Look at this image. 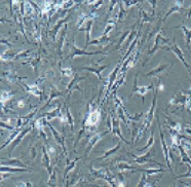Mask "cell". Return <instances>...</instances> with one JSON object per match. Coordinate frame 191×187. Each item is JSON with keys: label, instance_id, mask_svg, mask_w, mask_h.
Instances as JSON below:
<instances>
[{"label": "cell", "instance_id": "6da1fadb", "mask_svg": "<svg viewBox=\"0 0 191 187\" xmlns=\"http://www.w3.org/2000/svg\"><path fill=\"white\" fill-rule=\"evenodd\" d=\"M174 40H175V42H174V46H172V47H165V46H162L161 48H165V50H172L174 54L176 55L177 56V58L179 59V60L182 62L183 63V65L185 66V68L187 69V70H188V72H189V74L191 75V68L189 67V65L187 64V62H186V60H185V57H184V54H183V51H182V50H181V48L179 47V46L178 44H177V41H176V38H174Z\"/></svg>", "mask_w": 191, "mask_h": 187}, {"label": "cell", "instance_id": "7a4b0ae2", "mask_svg": "<svg viewBox=\"0 0 191 187\" xmlns=\"http://www.w3.org/2000/svg\"><path fill=\"white\" fill-rule=\"evenodd\" d=\"M157 122H158V127H159V134H160V142H161L162 151H163V154H165V161H166V167H168L170 169V171L172 172L173 168H172V165H170V151H169L168 146H166V144H165V137H163V132L161 130V127H160L158 116H157Z\"/></svg>", "mask_w": 191, "mask_h": 187}, {"label": "cell", "instance_id": "3957f363", "mask_svg": "<svg viewBox=\"0 0 191 187\" xmlns=\"http://www.w3.org/2000/svg\"><path fill=\"white\" fill-rule=\"evenodd\" d=\"M153 89V84H151L148 86H138V74H137V75H136V77H135V81H134V86H133L132 95L134 93L139 94V95L142 97V104H144V97L146 95V93H147L149 89ZM132 95L129 96V98L132 97Z\"/></svg>", "mask_w": 191, "mask_h": 187}, {"label": "cell", "instance_id": "277c9868", "mask_svg": "<svg viewBox=\"0 0 191 187\" xmlns=\"http://www.w3.org/2000/svg\"><path fill=\"white\" fill-rule=\"evenodd\" d=\"M93 56V55H107V53H103V51H91L88 53L85 50H81V48H78L72 44L71 46V54H70V59H74L75 57L78 56Z\"/></svg>", "mask_w": 191, "mask_h": 187}, {"label": "cell", "instance_id": "5b68a950", "mask_svg": "<svg viewBox=\"0 0 191 187\" xmlns=\"http://www.w3.org/2000/svg\"><path fill=\"white\" fill-rule=\"evenodd\" d=\"M183 1H174L172 3V5L170 6L169 8V12L165 13V16L163 17V19L161 22H165V21L169 18V17L172 15L174 12H180V13H183L184 12H186L187 8H184L183 7Z\"/></svg>", "mask_w": 191, "mask_h": 187}, {"label": "cell", "instance_id": "8992f818", "mask_svg": "<svg viewBox=\"0 0 191 187\" xmlns=\"http://www.w3.org/2000/svg\"><path fill=\"white\" fill-rule=\"evenodd\" d=\"M119 72V67H116L113 70V72H112V73L109 75V77H108V79H109V84H108V86H107V89H106V95H105V98H104V101L103 102H105L106 101V99H107V97H108V95L109 94H110V92H111V89H112V86L114 85V82H115V80H116V77H117V73Z\"/></svg>", "mask_w": 191, "mask_h": 187}, {"label": "cell", "instance_id": "52a82bcc", "mask_svg": "<svg viewBox=\"0 0 191 187\" xmlns=\"http://www.w3.org/2000/svg\"><path fill=\"white\" fill-rule=\"evenodd\" d=\"M111 119H112V129H111V131L113 132V134L115 135V136H117L119 139H121V141H123V142H125V143L127 144H128L129 142L128 141H127L124 139L123 137H122V135H121V133H120V127H119V122L118 120H116L114 118V116H113V114L111 113Z\"/></svg>", "mask_w": 191, "mask_h": 187}, {"label": "cell", "instance_id": "ba28073f", "mask_svg": "<svg viewBox=\"0 0 191 187\" xmlns=\"http://www.w3.org/2000/svg\"><path fill=\"white\" fill-rule=\"evenodd\" d=\"M187 99H188V96L183 95L182 93H178L169 102V105H186Z\"/></svg>", "mask_w": 191, "mask_h": 187}, {"label": "cell", "instance_id": "9c48e42d", "mask_svg": "<svg viewBox=\"0 0 191 187\" xmlns=\"http://www.w3.org/2000/svg\"><path fill=\"white\" fill-rule=\"evenodd\" d=\"M160 41H162V42H165V43H169V42H170V41H169V38L162 37L161 33L158 32V34H157V35H156V37H155L154 46H153L152 50L148 53V56H153V55H154V54L156 53V50H158V47H159Z\"/></svg>", "mask_w": 191, "mask_h": 187}, {"label": "cell", "instance_id": "30bf717a", "mask_svg": "<svg viewBox=\"0 0 191 187\" xmlns=\"http://www.w3.org/2000/svg\"><path fill=\"white\" fill-rule=\"evenodd\" d=\"M176 28H180L181 30L183 31V34L185 36V43H186V47L187 50H191V46H190V43H191V30L187 28L186 26H178Z\"/></svg>", "mask_w": 191, "mask_h": 187}, {"label": "cell", "instance_id": "8fae6325", "mask_svg": "<svg viewBox=\"0 0 191 187\" xmlns=\"http://www.w3.org/2000/svg\"><path fill=\"white\" fill-rule=\"evenodd\" d=\"M30 131H31V127H25V129H23V130L21 131V133L19 134V136L16 137V139L15 141L12 142V149H11V152H12V151L13 149H15V148H16V146H18V144L20 143V142L22 141V139H23V138L25 137V135H26V134H28Z\"/></svg>", "mask_w": 191, "mask_h": 187}, {"label": "cell", "instance_id": "7c38bea8", "mask_svg": "<svg viewBox=\"0 0 191 187\" xmlns=\"http://www.w3.org/2000/svg\"><path fill=\"white\" fill-rule=\"evenodd\" d=\"M93 23H94V19H91V20H88L87 21V23H86V27L83 29H80V30H85V32H86V43H85V46L83 50H86V48L88 46V44H90L91 42V26H93Z\"/></svg>", "mask_w": 191, "mask_h": 187}, {"label": "cell", "instance_id": "4fadbf2b", "mask_svg": "<svg viewBox=\"0 0 191 187\" xmlns=\"http://www.w3.org/2000/svg\"><path fill=\"white\" fill-rule=\"evenodd\" d=\"M108 67V66H101V67H98V68H93V67H82V68H80L81 70H86V71H90V72H93V73H95L96 75L98 76L99 78L101 79V80H104L103 77L101 76V73H102V71L104 70V69H106Z\"/></svg>", "mask_w": 191, "mask_h": 187}, {"label": "cell", "instance_id": "5bb4252c", "mask_svg": "<svg viewBox=\"0 0 191 187\" xmlns=\"http://www.w3.org/2000/svg\"><path fill=\"white\" fill-rule=\"evenodd\" d=\"M133 156L135 157L136 164H139V165H143V164H146V162H151V161L154 162L151 159V153L150 152H148L145 155H141V156H135V155H133ZM154 164H156V162H154Z\"/></svg>", "mask_w": 191, "mask_h": 187}, {"label": "cell", "instance_id": "9a60e30c", "mask_svg": "<svg viewBox=\"0 0 191 187\" xmlns=\"http://www.w3.org/2000/svg\"><path fill=\"white\" fill-rule=\"evenodd\" d=\"M46 124H47V126L49 127V129L52 130L53 134H54V137L56 138L57 142H58V143H59V144L61 145V146H62L63 150H64L65 152H66V148H65V143H64V139H63V137H61V136H60V134L58 133V132H57V130L54 129V127H53L52 124H50L49 122H46Z\"/></svg>", "mask_w": 191, "mask_h": 187}, {"label": "cell", "instance_id": "2e32d148", "mask_svg": "<svg viewBox=\"0 0 191 187\" xmlns=\"http://www.w3.org/2000/svg\"><path fill=\"white\" fill-rule=\"evenodd\" d=\"M106 134V133H103V134H97L96 136H94L90 140V142H88V144H87V148H86V155L90 154V151L93 149V147L95 146V144L97 143V142L101 139L102 137L104 136V135Z\"/></svg>", "mask_w": 191, "mask_h": 187}, {"label": "cell", "instance_id": "e0dca14e", "mask_svg": "<svg viewBox=\"0 0 191 187\" xmlns=\"http://www.w3.org/2000/svg\"><path fill=\"white\" fill-rule=\"evenodd\" d=\"M45 116H46V119L47 120H50V119H54V117H61V105L56 107L54 109L50 110L49 112L45 113Z\"/></svg>", "mask_w": 191, "mask_h": 187}, {"label": "cell", "instance_id": "ac0fdd59", "mask_svg": "<svg viewBox=\"0 0 191 187\" xmlns=\"http://www.w3.org/2000/svg\"><path fill=\"white\" fill-rule=\"evenodd\" d=\"M42 153H43V156H42V161L44 165H45V168L47 169V171H49V175H52V170H50V159H49V155L47 153V151L45 149V147L43 146L42 148Z\"/></svg>", "mask_w": 191, "mask_h": 187}, {"label": "cell", "instance_id": "d6986e66", "mask_svg": "<svg viewBox=\"0 0 191 187\" xmlns=\"http://www.w3.org/2000/svg\"><path fill=\"white\" fill-rule=\"evenodd\" d=\"M31 170L30 169H24V168H9V167H5V165H2L1 167V173H23V172H30Z\"/></svg>", "mask_w": 191, "mask_h": 187}, {"label": "cell", "instance_id": "ffe728a7", "mask_svg": "<svg viewBox=\"0 0 191 187\" xmlns=\"http://www.w3.org/2000/svg\"><path fill=\"white\" fill-rule=\"evenodd\" d=\"M69 18H70V17H67V18H65V19H63V20L59 21V22L57 23V25L54 27V29H53V31H52V34H53V39H54V41H56V39H57V34H58V32H59V29L61 28V26H62L64 23H66L67 21H68V19H69Z\"/></svg>", "mask_w": 191, "mask_h": 187}, {"label": "cell", "instance_id": "44dd1931", "mask_svg": "<svg viewBox=\"0 0 191 187\" xmlns=\"http://www.w3.org/2000/svg\"><path fill=\"white\" fill-rule=\"evenodd\" d=\"M168 67H169L168 64H160V65H158V67H156L155 69H153V70L150 71L149 73L146 74V76H147V77H150V76H154L156 74L160 73V72H162L163 70H165Z\"/></svg>", "mask_w": 191, "mask_h": 187}, {"label": "cell", "instance_id": "7402d4cb", "mask_svg": "<svg viewBox=\"0 0 191 187\" xmlns=\"http://www.w3.org/2000/svg\"><path fill=\"white\" fill-rule=\"evenodd\" d=\"M52 92H50V96H49V101L46 102V104L45 105L43 106V108H45V107H47L49 106V104L50 103V101H52L53 99H54L56 98V97H60V96H63V93L62 92H59L57 89V88L56 86H52Z\"/></svg>", "mask_w": 191, "mask_h": 187}, {"label": "cell", "instance_id": "603a6c76", "mask_svg": "<svg viewBox=\"0 0 191 187\" xmlns=\"http://www.w3.org/2000/svg\"><path fill=\"white\" fill-rule=\"evenodd\" d=\"M140 12H141V15H142V22L140 25H143L144 23H152L153 22V15H149V13H147L145 12L144 9H141L140 8Z\"/></svg>", "mask_w": 191, "mask_h": 187}, {"label": "cell", "instance_id": "cb8c5ba5", "mask_svg": "<svg viewBox=\"0 0 191 187\" xmlns=\"http://www.w3.org/2000/svg\"><path fill=\"white\" fill-rule=\"evenodd\" d=\"M22 84L25 86L26 88V91H28V92H30V93H32L33 95H35V96H41V92L39 91L38 89V88H37L36 85H32V86H28L27 84H24V82H22Z\"/></svg>", "mask_w": 191, "mask_h": 187}, {"label": "cell", "instance_id": "d4e9b609", "mask_svg": "<svg viewBox=\"0 0 191 187\" xmlns=\"http://www.w3.org/2000/svg\"><path fill=\"white\" fill-rule=\"evenodd\" d=\"M110 40V38L108 36H102L100 38H98V39H95V40H91V42L88 46H91V44H95V46H100V44L104 43V42H108V41Z\"/></svg>", "mask_w": 191, "mask_h": 187}, {"label": "cell", "instance_id": "484cf974", "mask_svg": "<svg viewBox=\"0 0 191 187\" xmlns=\"http://www.w3.org/2000/svg\"><path fill=\"white\" fill-rule=\"evenodd\" d=\"M116 19L117 18H115V19H111L109 22L107 23V26H106V28H105L104 30V33H103V36H107V34L110 32L111 29L113 28L114 25H115V22H116Z\"/></svg>", "mask_w": 191, "mask_h": 187}, {"label": "cell", "instance_id": "4316f807", "mask_svg": "<svg viewBox=\"0 0 191 187\" xmlns=\"http://www.w3.org/2000/svg\"><path fill=\"white\" fill-rule=\"evenodd\" d=\"M66 32H67V25H65L64 30H63V32H62V35H61L60 44H59V46H58V51H59V54H60V55H62V47H63V44H64L65 36H66Z\"/></svg>", "mask_w": 191, "mask_h": 187}, {"label": "cell", "instance_id": "83f0119b", "mask_svg": "<svg viewBox=\"0 0 191 187\" xmlns=\"http://www.w3.org/2000/svg\"><path fill=\"white\" fill-rule=\"evenodd\" d=\"M153 144H154V132L152 131V132H151V137H150V139L148 140V143L146 144L145 146L142 148V149H138V151H140V152H144L145 150H147L150 146H152Z\"/></svg>", "mask_w": 191, "mask_h": 187}, {"label": "cell", "instance_id": "f1b7e54d", "mask_svg": "<svg viewBox=\"0 0 191 187\" xmlns=\"http://www.w3.org/2000/svg\"><path fill=\"white\" fill-rule=\"evenodd\" d=\"M181 146L184 149V151H188L191 149V143L189 142V139L188 138H184L183 140H181Z\"/></svg>", "mask_w": 191, "mask_h": 187}, {"label": "cell", "instance_id": "f546056e", "mask_svg": "<svg viewBox=\"0 0 191 187\" xmlns=\"http://www.w3.org/2000/svg\"><path fill=\"white\" fill-rule=\"evenodd\" d=\"M66 118H67V122H69V124H70L71 131L73 132V130H74L73 117H72V114H71V112H70V109H69V108H67V109H66Z\"/></svg>", "mask_w": 191, "mask_h": 187}, {"label": "cell", "instance_id": "4dcf8cb0", "mask_svg": "<svg viewBox=\"0 0 191 187\" xmlns=\"http://www.w3.org/2000/svg\"><path fill=\"white\" fill-rule=\"evenodd\" d=\"M140 172H143L145 173V174L147 175H153V174H157V173H163L165 172V170L162 169H150V170H140Z\"/></svg>", "mask_w": 191, "mask_h": 187}, {"label": "cell", "instance_id": "1f68e13d", "mask_svg": "<svg viewBox=\"0 0 191 187\" xmlns=\"http://www.w3.org/2000/svg\"><path fill=\"white\" fill-rule=\"evenodd\" d=\"M120 143H118L117 145H116V146H115L114 148H112V149H110V150H108V151H106V152H105V154H104V156L103 157H101L100 159H104V158H106V157H108L109 156V155H111V154H113L114 153V152H116L118 149H119V148H120Z\"/></svg>", "mask_w": 191, "mask_h": 187}, {"label": "cell", "instance_id": "d6a6232c", "mask_svg": "<svg viewBox=\"0 0 191 187\" xmlns=\"http://www.w3.org/2000/svg\"><path fill=\"white\" fill-rule=\"evenodd\" d=\"M99 119V112L98 111H94L91 113V116H90V123L91 124H95L97 123Z\"/></svg>", "mask_w": 191, "mask_h": 187}, {"label": "cell", "instance_id": "836d02e7", "mask_svg": "<svg viewBox=\"0 0 191 187\" xmlns=\"http://www.w3.org/2000/svg\"><path fill=\"white\" fill-rule=\"evenodd\" d=\"M118 4H119V6H120V10H119V13H118V16H117V19H118V21H121L122 18H123V17L125 16V10H124L123 3H122V1H119Z\"/></svg>", "mask_w": 191, "mask_h": 187}, {"label": "cell", "instance_id": "e575fe53", "mask_svg": "<svg viewBox=\"0 0 191 187\" xmlns=\"http://www.w3.org/2000/svg\"><path fill=\"white\" fill-rule=\"evenodd\" d=\"M49 187H56L57 186V177H56V171L53 172V175H50L49 181Z\"/></svg>", "mask_w": 191, "mask_h": 187}, {"label": "cell", "instance_id": "d590c367", "mask_svg": "<svg viewBox=\"0 0 191 187\" xmlns=\"http://www.w3.org/2000/svg\"><path fill=\"white\" fill-rule=\"evenodd\" d=\"M13 94H15L13 92L12 93H11V92H2V94H1V102L4 103L6 100H8L9 98H11Z\"/></svg>", "mask_w": 191, "mask_h": 187}, {"label": "cell", "instance_id": "8d00e7d4", "mask_svg": "<svg viewBox=\"0 0 191 187\" xmlns=\"http://www.w3.org/2000/svg\"><path fill=\"white\" fill-rule=\"evenodd\" d=\"M78 159H79V158H76V159H75V161H73L72 162H71L69 167H67V168H66V170H65V173H64V177H65V178H66V176H67L68 173H69V172L71 171V170H72V169L75 167V165H76V162H77Z\"/></svg>", "mask_w": 191, "mask_h": 187}, {"label": "cell", "instance_id": "74e56055", "mask_svg": "<svg viewBox=\"0 0 191 187\" xmlns=\"http://www.w3.org/2000/svg\"><path fill=\"white\" fill-rule=\"evenodd\" d=\"M118 169L120 170L121 172H124V171H128V170H134V168L131 167V165H128L125 164H120L118 165Z\"/></svg>", "mask_w": 191, "mask_h": 187}, {"label": "cell", "instance_id": "f35d334b", "mask_svg": "<svg viewBox=\"0 0 191 187\" xmlns=\"http://www.w3.org/2000/svg\"><path fill=\"white\" fill-rule=\"evenodd\" d=\"M187 167H188V172H187L186 174H183V175L178 176L177 179H178V178H191V165H187Z\"/></svg>", "mask_w": 191, "mask_h": 187}, {"label": "cell", "instance_id": "ab89813d", "mask_svg": "<svg viewBox=\"0 0 191 187\" xmlns=\"http://www.w3.org/2000/svg\"><path fill=\"white\" fill-rule=\"evenodd\" d=\"M8 164H9V165H21V167H24V165L19 161L18 158L11 159V161H8Z\"/></svg>", "mask_w": 191, "mask_h": 187}, {"label": "cell", "instance_id": "60d3db41", "mask_svg": "<svg viewBox=\"0 0 191 187\" xmlns=\"http://www.w3.org/2000/svg\"><path fill=\"white\" fill-rule=\"evenodd\" d=\"M61 72H62V73L64 75H66V76H71V75H72V73H73L72 69H62Z\"/></svg>", "mask_w": 191, "mask_h": 187}, {"label": "cell", "instance_id": "b9f144b4", "mask_svg": "<svg viewBox=\"0 0 191 187\" xmlns=\"http://www.w3.org/2000/svg\"><path fill=\"white\" fill-rule=\"evenodd\" d=\"M127 35H128V32H125V33L123 34V35H122V37L120 38V40H119V42H118V44H117L116 48H119V47H120V46H121V44L123 43V41H124V38H125V36H127Z\"/></svg>", "mask_w": 191, "mask_h": 187}, {"label": "cell", "instance_id": "7bdbcfd3", "mask_svg": "<svg viewBox=\"0 0 191 187\" xmlns=\"http://www.w3.org/2000/svg\"><path fill=\"white\" fill-rule=\"evenodd\" d=\"M149 4H151L152 5V9H153V12H152V15L154 16V12H155V8H156V4H157V1L156 0H153V1H147Z\"/></svg>", "mask_w": 191, "mask_h": 187}, {"label": "cell", "instance_id": "ee69618b", "mask_svg": "<svg viewBox=\"0 0 191 187\" xmlns=\"http://www.w3.org/2000/svg\"><path fill=\"white\" fill-rule=\"evenodd\" d=\"M122 3L127 6V7H129V6H132V5H135V4H137L138 1H122Z\"/></svg>", "mask_w": 191, "mask_h": 187}, {"label": "cell", "instance_id": "f6af8a7d", "mask_svg": "<svg viewBox=\"0 0 191 187\" xmlns=\"http://www.w3.org/2000/svg\"><path fill=\"white\" fill-rule=\"evenodd\" d=\"M1 127H5V129H8V130H11V131H15L16 129L15 127H11V126H7V124H6L4 122H1Z\"/></svg>", "mask_w": 191, "mask_h": 187}, {"label": "cell", "instance_id": "bcb514c9", "mask_svg": "<svg viewBox=\"0 0 191 187\" xmlns=\"http://www.w3.org/2000/svg\"><path fill=\"white\" fill-rule=\"evenodd\" d=\"M156 89H159V91H162L163 89V82H162V79L159 78V81H158V84L156 86Z\"/></svg>", "mask_w": 191, "mask_h": 187}, {"label": "cell", "instance_id": "7dc6e473", "mask_svg": "<svg viewBox=\"0 0 191 187\" xmlns=\"http://www.w3.org/2000/svg\"><path fill=\"white\" fill-rule=\"evenodd\" d=\"M185 19H191V7L186 9V13H185Z\"/></svg>", "mask_w": 191, "mask_h": 187}, {"label": "cell", "instance_id": "c3c4849f", "mask_svg": "<svg viewBox=\"0 0 191 187\" xmlns=\"http://www.w3.org/2000/svg\"><path fill=\"white\" fill-rule=\"evenodd\" d=\"M117 1H111V7H110V9H109V12H112V9L114 8V5L115 4H117Z\"/></svg>", "mask_w": 191, "mask_h": 187}, {"label": "cell", "instance_id": "681fc988", "mask_svg": "<svg viewBox=\"0 0 191 187\" xmlns=\"http://www.w3.org/2000/svg\"><path fill=\"white\" fill-rule=\"evenodd\" d=\"M184 131H185L187 134L191 135V129H190V127H186V129H184Z\"/></svg>", "mask_w": 191, "mask_h": 187}, {"label": "cell", "instance_id": "f907efd6", "mask_svg": "<svg viewBox=\"0 0 191 187\" xmlns=\"http://www.w3.org/2000/svg\"><path fill=\"white\" fill-rule=\"evenodd\" d=\"M117 187H124V183H123V181H120L118 183V185H117Z\"/></svg>", "mask_w": 191, "mask_h": 187}, {"label": "cell", "instance_id": "816d5d0a", "mask_svg": "<svg viewBox=\"0 0 191 187\" xmlns=\"http://www.w3.org/2000/svg\"><path fill=\"white\" fill-rule=\"evenodd\" d=\"M172 187H177V186H176V184H175V185H173ZM186 187H190V185H186Z\"/></svg>", "mask_w": 191, "mask_h": 187}, {"label": "cell", "instance_id": "f5cc1de1", "mask_svg": "<svg viewBox=\"0 0 191 187\" xmlns=\"http://www.w3.org/2000/svg\"><path fill=\"white\" fill-rule=\"evenodd\" d=\"M186 123H188V124H189V126L191 127V122H186Z\"/></svg>", "mask_w": 191, "mask_h": 187}, {"label": "cell", "instance_id": "db71d44e", "mask_svg": "<svg viewBox=\"0 0 191 187\" xmlns=\"http://www.w3.org/2000/svg\"><path fill=\"white\" fill-rule=\"evenodd\" d=\"M190 157H191V156H190Z\"/></svg>", "mask_w": 191, "mask_h": 187}]
</instances>
